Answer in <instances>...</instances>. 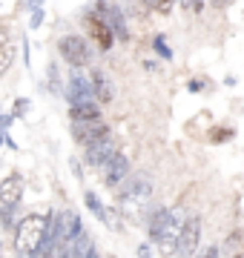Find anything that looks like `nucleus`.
<instances>
[{
  "label": "nucleus",
  "instance_id": "b1692460",
  "mask_svg": "<svg viewBox=\"0 0 244 258\" xmlns=\"http://www.w3.org/2000/svg\"><path fill=\"white\" fill-rule=\"evenodd\" d=\"M187 89H190V92H204V89H207V81H204V78H193V81L187 83Z\"/></svg>",
  "mask_w": 244,
  "mask_h": 258
},
{
  "label": "nucleus",
  "instance_id": "f3484780",
  "mask_svg": "<svg viewBox=\"0 0 244 258\" xmlns=\"http://www.w3.org/2000/svg\"><path fill=\"white\" fill-rule=\"evenodd\" d=\"M233 129L230 126H216L213 132H210V144H227V141H233Z\"/></svg>",
  "mask_w": 244,
  "mask_h": 258
},
{
  "label": "nucleus",
  "instance_id": "5701e85b",
  "mask_svg": "<svg viewBox=\"0 0 244 258\" xmlns=\"http://www.w3.org/2000/svg\"><path fill=\"white\" fill-rule=\"evenodd\" d=\"M29 112V98H15V109H12V115L15 118H23Z\"/></svg>",
  "mask_w": 244,
  "mask_h": 258
},
{
  "label": "nucleus",
  "instance_id": "dca6fc26",
  "mask_svg": "<svg viewBox=\"0 0 244 258\" xmlns=\"http://www.w3.org/2000/svg\"><path fill=\"white\" fill-rule=\"evenodd\" d=\"M84 201H86V207L95 212V218H98V221H103V215H106V207L101 204V198H98L95 192H86V195H84Z\"/></svg>",
  "mask_w": 244,
  "mask_h": 258
},
{
  "label": "nucleus",
  "instance_id": "2eb2a0df",
  "mask_svg": "<svg viewBox=\"0 0 244 258\" xmlns=\"http://www.w3.org/2000/svg\"><path fill=\"white\" fill-rule=\"evenodd\" d=\"M101 112L103 106L98 101H89V103H78L69 109V118L72 120H101Z\"/></svg>",
  "mask_w": 244,
  "mask_h": 258
},
{
  "label": "nucleus",
  "instance_id": "7ed1b4c3",
  "mask_svg": "<svg viewBox=\"0 0 244 258\" xmlns=\"http://www.w3.org/2000/svg\"><path fill=\"white\" fill-rule=\"evenodd\" d=\"M57 52H60V57H64L72 69L86 66L92 60V49L86 43V37H81V35H64L57 40Z\"/></svg>",
  "mask_w": 244,
  "mask_h": 258
},
{
  "label": "nucleus",
  "instance_id": "6ab92c4d",
  "mask_svg": "<svg viewBox=\"0 0 244 258\" xmlns=\"http://www.w3.org/2000/svg\"><path fill=\"white\" fill-rule=\"evenodd\" d=\"M46 75H49V92H66L64 86H60V75H57V66L55 63H49V69H46Z\"/></svg>",
  "mask_w": 244,
  "mask_h": 258
},
{
  "label": "nucleus",
  "instance_id": "aec40b11",
  "mask_svg": "<svg viewBox=\"0 0 244 258\" xmlns=\"http://www.w3.org/2000/svg\"><path fill=\"white\" fill-rule=\"evenodd\" d=\"M152 49H155V52H158L164 60H172V49L164 43V35H155V37H152Z\"/></svg>",
  "mask_w": 244,
  "mask_h": 258
},
{
  "label": "nucleus",
  "instance_id": "cd10ccee",
  "mask_svg": "<svg viewBox=\"0 0 244 258\" xmlns=\"http://www.w3.org/2000/svg\"><path fill=\"white\" fill-rule=\"evenodd\" d=\"M26 9H43V0H26Z\"/></svg>",
  "mask_w": 244,
  "mask_h": 258
},
{
  "label": "nucleus",
  "instance_id": "0eeeda50",
  "mask_svg": "<svg viewBox=\"0 0 244 258\" xmlns=\"http://www.w3.org/2000/svg\"><path fill=\"white\" fill-rule=\"evenodd\" d=\"M72 138H75L78 144L89 147L95 141L109 138V126H106L103 120H72Z\"/></svg>",
  "mask_w": 244,
  "mask_h": 258
},
{
  "label": "nucleus",
  "instance_id": "393cba45",
  "mask_svg": "<svg viewBox=\"0 0 244 258\" xmlns=\"http://www.w3.org/2000/svg\"><path fill=\"white\" fill-rule=\"evenodd\" d=\"M69 166H72V172H75V178L81 181V178H84V166L78 164V158H72V161H69Z\"/></svg>",
  "mask_w": 244,
  "mask_h": 258
},
{
  "label": "nucleus",
  "instance_id": "1a4fd4ad",
  "mask_svg": "<svg viewBox=\"0 0 244 258\" xmlns=\"http://www.w3.org/2000/svg\"><path fill=\"white\" fill-rule=\"evenodd\" d=\"M132 169V164H130V158L124 155V152H118V155L112 158V161H109V164L103 166L101 172V181H103V186H109V189H115V186H121L124 181H127V178L132 175L130 172Z\"/></svg>",
  "mask_w": 244,
  "mask_h": 258
},
{
  "label": "nucleus",
  "instance_id": "20e7f679",
  "mask_svg": "<svg viewBox=\"0 0 244 258\" xmlns=\"http://www.w3.org/2000/svg\"><path fill=\"white\" fill-rule=\"evenodd\" d=\"M198 244H201V218L190 215L181 224V235L178 244H175V255L178 258H193L198 252Z\"/></svg>",
  "mask_w": 244,
  "mask_h": 258
},
{
  "label": "nucleus",
  "instance_id": "c85d7f7f",
  "mask_svg": "<svg viewBox=\"0 0 244 258\" xmlns=\"http://www.w3.org/2000/svg\"><path fill=\"white\" fill-rule=\"evenodd\" d=\"M230 3H233V0H210V6H216V9H224Z\"/></svg>",
  "mask_w": 244,
  "mask_h": 258
},
{
  "label": "nucleus",
  "instance_id": "473e14b6",
  "mask_svg": "<svg viewBox=\"0 0 244 258\" xmlns=\"http://www.w3.org/2000/svg\"><path fill=\"white\" fill-rule=\"evenodd\" d=\"M233 258H241V255H233Z\"/></svg>",
  "mask_w": 244,
  "mask_h": 258
},
{
  "label": "nucleus",
  "instance_id": "ddd939ff",
  "mask_svg": "<svg viewBox=\"0 0 244 258\" xmlns=\"http://www.w3.org/2000/svg\"><path fill=\"white\" fill-rule=\"evenodd\" d=\"M89 81H92V92H95V101L101 103H109L115 98V89H112V81H109V75L103 72V69H95L92 72V78H89Z\"/></svg>",
  "mask_w": 244,
  "mask_h": 258
},
{
  "label": "nucleus",
  "instance_id": "f03ea898",
  "mask_svg": "<svg viewBox=\"0 0 244 258\" xmlns=\"http://www.w3.org/2000/svg\"><path fill=\"white\" fill-rule=\"evenodd\" d=\"M152 198V181L147 172H132L118 189V201L124 207H144Z\"/></svg>",
  "mask_w": 244,
  "mask_h": 258
},
{
  "label": "nucleus",
  "instance_id": "423d86ee",
  "mask_svg": "<svg viewBox=\"0 0 244 258\" xmlns=\"http://www.w3.org/2000/svg\"><path fill=\"white\" fill-rule=\"evenodd\" d=\"M95 12H101L103 18H106L109 29L115 32V40H121V43H127V40H130L127 18H124V9L118 6V3H109V0H98V3H95Z\"/></svg>",
  "mask_w": 244,
  "mask_h": 258
},
{
  "label": "nucleus",
  "instance_id": "bb28decb",
  "mask_svg": "<svg viewBox=\"0 0 244 258\" xmlns=\"http://www.w3.org/2000/svg\"><path fill=\"white\" fill-rule=\"evenodd\" d=\"M138 258H152V247H150V244H141V247H138Z\"/></svg>",
  "mask_w": 244,
  "mask_h": 258
},
{
  "label": "nucleus",
  "instance_id": "a211bd4d",
  "mask_svg": "<svg viewBox=\"0 0 244 258\" xmlns=\"http://www.w3.org/2000/svg\"><path fill=\"white\" fill-rule=\"evenodd\" d=\"M144 3H147L155 15H169V12H172V6H175L178 0H144Z\"/></svg>",
  "mask_w": 244,
  "mask_h": 258
},
{
  "label": "nucleus",
  "instance_id": "c756f323",
  "mask_svg": "<svg viewBox=\"0 0 244 258\" xmlns=\"http://www.w3.org/2000/svg\"><path fill=\"white\" fill-rule=\"evenodd\" d=\"M144 69H147V72H155V69H158V63H155V60H144Z\"/></svg>",
  "mask_w": 244,
  "mask_h": 258
},
{
  "label": "nucleus",
  "instance_id": "7c9ffc66",
  "mask_svg": "<svg viewBox=\"0 0 244 258\" xmlns=\"http://www.w3.org/2000/svg\"><path fill=\"white\" fill-rule=\"evenodd\" d=\"M86 258H98V249L92 247V249H89V255H86Z\"/></svg>",
  "mask_w": 244,
  "mask_h": 258
},
{
  "label": "nucleus",
  "instance_id": "f8f14e48",
  "mask_svg": "<svg viewBox=\"0 0 244 258\" xmlns=\"http://www.w3.org/2000/svg\"><path fill=\"white\" fill-rule=\"evenodd\" d=\"M15 60V35L6 23H0V75H6Z\"/></svg>",
  "mask_w": 244,
  "mask_h": 258
},
{
  "label": "nucleus",
  "instance_id": "6e6552de",
  "mask_svg": "<svg viewBox=\"0 0 244 258\" xmlns=\"http://www.w3.org/2000/svg\"><path fill=\"white\" fill-rule=\"evenodd\" d=\"M115 155H118V144H115L112 138H101V141H95V144H89V147H84L86 164L98 166V169H103Z\"/></svg>",
  "mask_w": 244,
  "mask_h": 258
},
{
  "label": "nucleus",
  "instance_id": "9d476101",
  "mask_svg": "<svg viewBox=\"0 0 244 258\" xmlns=\"http://www.w3.org/2000/svg\"><path fill=\"white\" fill-rule=\"evenodd\" d=\"M66 101L72 103V106H78V103H89L95 98L92 92V81L89 78H84V75L78 72V69H72V75H69V83H66Z\"/></svg>",
  "mask_w": 244,
  "mask_h": 258
},
{
  "label": "nucleus",
  "instance_id": "9b49d317",
  "mask_svg": "<svg viewBox=\"0 0 244 258\" xmlns=\"http://www.w3.org/2000/svg\"><path fill=\"white\" fill-rule=\"evenodd\" d=\"M23 175L20 172H12L0 181V207H18L20 198H23Z\"/></svg>",
  "mask_w": 244,
  "mask_h": 258
},
{
  "label": "nucleus",
  "instance_id": "39448f33",
  "mask_svg": "<svg viewBox=\"0 0 244 258\" xmlns=\"http://www.w3.org/2000/svg\"><path fill=\"white\" fill-rule=\"evenodd\" d=\"M84 26H86V35L95 37V43L103 49V52H109V49L115 46V32L109 29V23H106V18H103L101 12H86L84 15Z\"/></svg>",
  "mask_w": 244,
  "mask_h": 258
},
{
  "label": "nucleus",
  "instance_id": "412c9836",
  "mask_svg": "<svg viewBox=\"0 0 244 258\" xmlns=\"http://www.w3.org/2000/svg\"><path fill=\"white\" fill-rule=\"evenodd\" d=\"M15 210H18V207H0V227H3V230H12V224H15Z\"/></svg>",
  "mask_w": 244,
  "mask_h": 258
},
{
  "label": "nucleus",
  "instance_id": "2f4dec72",
  "mask_svg": "<svg viewBox=\"0 0 244 258\" xmlns=\"http://www.w3.org/2000/svg\"><path fill=\"white\" fill-rule=\"evenodd\" d=\"M0 258H3V247H0Z\"/></svg>",
  "mask_w": 244,
  "mask_h": 258
},
{
  "label": "nucleus",
  "instance_id": "a878e982",
  "mask_svg": "<svg viewBox=\"0 0 244 258\" xmlns=\"http://www.w3.org/2000/svg\"><path fill=\"white\" fill-rule=\"evenodd\" d=\"M201 258H218V244H213V247H207L204 252H201Z\"/></svg>",
  "mask_w": 244,
  "mask_h": 258
},
{
  "label": "nucleus",
  "instance_id": "4468645a",
  "mask_svg": "<svg viewBox=\"0 0 244 258\" xmlns=\"http://www.w3.org/2000/svg\"><path fill=\"white\" fill-rule=\"evenodd\" d=\"M169 218H172V212L167 210V207H155V210L147 215V232H150V238L158 241L161 232H164V227L169 224Z\"/></svg>",
  "mask_w": 244,
  "mask_h": 258
},
{
  "label": "nucleus",
  "instance_id": "f257e3e1",
  "mask_svg": "<svg viewBox=\"0 0 244 258\" xmlns=\"http://www.w3.org/2000/svg\"><path fill=\"white\" fill-rule=\"evenodd\" d=\"M49 221H52L49 212H29L26 218L18 224V230H15V249H18L20 258L40 255V247H43L46 232H49Z\"/></svg>",
  "mask_w": 244,
  "mask_h": 258
},
{
  "label": "nucleus",
  "instance_id": "72a5a7b5",
  "mask_svg": "<svg viewBox=\"0 0 244 258\" xmlns=\"http://www.w3.org/2000/svg\"><path fill=\"white\" fill-rule=\"evenodd\" d=\"M0 115H3V109H0Z\"/></svg>",
  "mask_w": 244,
  "mask_h": 258
},
{
  "label": "nucleus",
  "instance_id": "4be33fe9",
  "mask_svg": "<svg viewBox=\"0 0 244 258\" xmlns=\"http://www.w3.org/2000/svg\"><path fill=\"white\" fill-rule=\"evenodd\" d=\"M43 15H46L43 9H32L29 12V29H40L43 26Z\"/></svg>",
  "mask_w": 244,
  "mask_h": 258
}]
</instances>
